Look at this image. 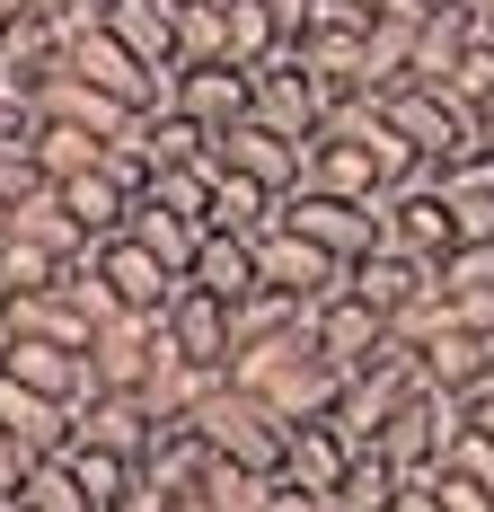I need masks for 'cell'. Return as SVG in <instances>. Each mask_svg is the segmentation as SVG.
Returning <instances> with one entry per match:
<instances>
[{"instance_id":"obj_1","label":"cell","mask_w":494,"mask_h":512,"mask_svg":"<svg viewBox=\"0 0 494 512\" xmlns=\"http://www.w3.org/2000/svg\"><path fill=\"white\" fill-rule=\"evenodd\" d=\"M230 380L265 389V398L300 424V415H336V398H345L353 371L327 354L309 327H292V336H274V345H247V354H230Z\"/></svg>"},{"instance_id":"obj_2","label":"cell","mask_w":494,"mask_h":512,"mask_svg":"<svg viewBox=\"0 0 494 512\" xmlns=\"http://www.w3.org/2000/svg\"><path fill=\"white\" fill-rule=\"evenodd\" d=\"M186 424H195V433L221 451V460L256 468V477H283V451H292V415L274 407L265 389H247V380H230V371H221Z\"/></svg>"},{"instance_id":"obj_3","label":"cell","mask_w":494,"mask_h":512,"mask_svg":"<svg viewBox=\"0 0 494 512\" xmlns=\"http://www.w3.org/2000/svg\"><path fill=\"white\" fill-rule=\"evenodd\" d=\"M389 124L424 159H459V151L486 142V106H468L459 89H442V80H397L389 89Z\"/></svg>"},{"instance_id":"obj_4","label":"cell","mask_w":494,"mask_h":512,"mask_svg":"<svg viewBox=\"0 0 494 512\" xmlns=\"http://www.w3.org/2000/svg\"><path fill=\"white\" fill-rule=\"evenodd\" d=\"M274 221H283V230H300L309 248H327L336 265H353V256H371V248H380V204H353V195H318V186H292Z\"/></svg>"},{"instance_id":"obj_5","label":"cell","mask_w":494,"mask_h":512,"mask_svg":"<svg viewBox=\"0 0 494 512\" xmlns=\"http://www.w3.org/2000/svg\"><path fill=\"white\" fill-rule=\"evenodd\" d=\"M159 354H168V309H115V318L89 327V371H98V389H142Z\"/></svg>"},{"instance_id":"obj_6","label":"cell","mask_w":494,"mask_h":512,"mask_svg":"<svg viewBox=\"0 0 494 512\" xmlns=\"http://www.w3.org/2000/svg\"><path fill=\"white\" fill-rule=\"evenodd\" d=\"M380 239L406 256H424V265H442L450 248H459V221H450L442 186H433V168L415 177V186H397V195H380Z\"/></svg>"},{"instance_id":"obj_7","label":"cell","mask_w":494,"mask_h":512,"mask_svg":"<svg viewBox=\"0 0 494 512\" xmlns=\"http://www.w3.org/2000/svg\"><path fill=\"white\" fill-rule=\"evenodd\" d=\"M212 159L239 168V177H256V186H274V195H292L300 177H309V142L274 133L265 115H247V124H230V133H212Z\"/></svg>"},{"instance_id":"obj_8","label":"cell","mask_w":494,"mask_h":512,"mask_svg":"<svg viewBox=\"0 0 494 512\" xmlns=\"http://www.w3.org/2000/svg\"><path fill=\"white\" fill-rule=\"evenodd\" d=\"M256 283H265V292H292V301H327V292L345 283V265L274 221V230H256Z\"/></svg>"},{"instance_id":"obj_9","label":"cell","mask_w":494,"mask_h":512,"mask_svg":"<svg viewBox=\"0 0 494 512\" xmlns=\"http://www.w3.org/2000/svg\"><path fill=\"white\" fill-rule=\"evenodd\" d=\"M309 336H318L327 354L345 362V371H362V362H380V354H389V318L362 301L353 283H336L327 301H309Z\"/></svg>"},{"instance_id":"obj_10","label":"cell","mask_w":494,"mask_h":512,"mask_svg":"<svg viewBox=\"0 0 494 512\" xmlns=\"http://www.w3.org/2000/svg\"><path fill=\"white\" fill-rule=\"evenodd\" d=\"M177 106L203 133H230V124L256 115V71L247 62H177Z\"/></svg>"},{"instance_id":"obj_11","label":"cell","mask_w":494,"mask_h":512,"mask_svg":"<svg viewBox=\"0 0 494 512\" xmlns=\"http://www.w3.org/2000/svg\"><path fill=\"white\" fill-rule=\"evenodd\" d=\"M27 98H36V115H45V124H89V133H106V142L142 124V106H124L115 89L80 80V71H53V80H36Z\"/></svg>"},{"instance_id":"obj_12","label":"cell","mask_w":494,"mask_h":512,"mask_svg":"<svg viewBox=\"0 0 494 512\" xmlns=\"http://www.w3.org/2000/svg\"><path fill=\"white\" fill-rule=\"evenodd\" d=\"M98 274L115 283V301H124V309H168V301H177V283H186V274H177L168 256H150L133 230L98 239Z\"/></svg>"},{"instance_id":"obj_13","label":"cell","mask_w":494,"mask_h":512,"mask_svg":"<svg viewBox=\"0 0 494 512\" xmlns=\"http://www.w3.org/2000/svg\"><path fill=\"white\" fill-rule=\"evenodd\" d=\"M168 336H177V354L203 362V371H230V301L221 292H203L195 274L177 283V301H168Z\"/></svg>"},{"instance_id":"obj_14","label":"cell","mask_w":494,"mask_h":512,"mask_svg":"<svg viewBox=\"0 0 494 512\" xmlns=\"http://www.w3.org/2000/svg\"><path fill=\"white\" fill-rule=\"evenodd\" d=\"M345 283H353V292H362L371 309H380V318H397L406 301H424L442 274H433L424 256H406V248H389V239H380L371 256H353V265H345Z\"/></svg>"},{"instance_id":"obj_15","label":"cell","mask_w":494,"mask_h":512,"mask_svg":"<svg viewBox=\"0 0 494 512\" xmlns=\"http://www.w3.org/2000/svg\"><path fill=\"white\" fill-rule=\"evenodd\" d=\"M0 424H9L36 460H62V451H71V433H80V415L62 407V398L27 389V380H9V371H0Z\"/></svg>"},{"instance_id":"obj_16","label":"cell","mask_w":494,"mask_h":512,"mask_svg":"<svg viewBox=\"0 0 494 512\" xmlns=\"http://www.w3.org/2000/svg\"><path fill=\"white\" fill-rule=\"evenodd\" d=\"M345 460H353V442L336 433V415H300L292 451H283V486H300V495H336Z\"/></svg>"},{"instance_id":"obj_17","label":"cell","mask_w":494,"mask_h":512,"mask_svg":"<svg viewBox=\"0 0 494 512\" xmlns=\"http://www.w3.org/2000/svg\"><path fill=\"white\" fill-rule=\"evenodd\" d=\"M424 9H433V0H380V9H371V89H380V98H389L397 80H415Z\"/></svg>"},{"instance_id":"obj_18","label":"cell","mask_w":494,"mask_h":512,"mask_svg":"<svg viewBox=\"0 0 494 512\" xmlns=\"http://www.w3.org/2000/svg\"><path fill=\"white\" fill-rule=\"evenodd\" d=\"M424 380H433V389H459V398H486L494 389V336L442 327V336L424 345Z\"/></svg>"},{"instance_id":"obj_19","label":"cell","mask_w":494,"mask_h":512,"mask_svg":"<svg viewBox=\"0 0 494 512\" xmlns=\"http://www.w3.org/2000/svg\"><path fill=\"white\" fill-rule=\"evenodd\" d=\"M300 186H318V195H353V204H380V195H389L380 168H371V151L345 142V133H318V142H309V177H300Z\"/></svg>"},{"instance_id":"obj_20","label":"cell","mask_w":494,"mask_h":512,"mask_svg":"<svg viewBox=\"0 0 494 512\" xmlns=\"http://www.w3.org/2000/svg\"><path fill=\"white\" fill-rule=\"evenodd\" d=\"M9 239H36V248H53V256H89L98 239L80 230V212L62 204L53 186H27L18 204H9Z\"/></svg>"},{"instance_id":"obj_21","label":"cell","mask_w":494,"mask_h":512,"mask_svg":"<svg viewBox=\"0 0 494 512\" xmlns=\"http://www.w3.org/2000/svg\"><path fill=\"white\" fill-rule=\"evenodd\" d=\"M186 274H195L203 292H221V301L265 292V283H256V239H247V230H203V248H195V265H186Z\"/></svg>"},{"instance_id":"obj_22","label":"cell","mask_w":494,"mask_h":512,"mask_svg":"<svg viewBox=\"0 0 494 512\" xmlns=\"http://www.w3.org/2000/svg\"><path fill=\"white\" fill-rule=\"evenodd\" d=\"M133 142L150 151V177H159V168H195V159H212V133H203L186 106H142Z\"/></svg>"},{"instance_id":"obj_23","label":"cell","mask_w":494,"mask_h":512,"mask_svg":"<svg viewBox=\"0 0 494 512\" xmlns=\"http://www.w3.org/2000/svg\"><path fill=\"white\" fill-rule=\"evenodd\" d=\"M53 195H62V204L80 212V230H89V239H115V230L133 221V186H124V177H115L106 159L89 168V177H62Z\"/></svg>"},{"instance_id":"obj_24","label":"cell","mask_w":494,"mask_h":512,"mask_svg":"<svg viewBox=\"0 0 494 512\" xmlns=\"http://www.w3.org/2000/svg\"><path fill=\"white\" fill-rule=\"evenodd\" d=\"M221 371H203V362H186L177 354V336H168V354L150 362V380H142V407L159 415V424H186V415L203 407V389H212Z\"/></svg>"},{"instance_id":"obj_25","label":"cell","mask_w":494,"mask_h":512,"mask_svg":"<svg viewBox=\"0 0 494 512\" xmlns=\"http://www.w3.org/2000/svg\"><path fill=\"white\" fill-rule=\"evenodd\" d=\"M124 230H133L150 256H168L177 274H186V265H195V248H203V221H195V212H177V204H159L150 186L133 195V221H124Z\"/></svg>"},{"instance_id":"obj_26","label":"cell","mask_w":494,"mask_h":512,"mask_svg":"<svg viewBox=\"0 0 494 512\" xmlns=\"http://www.w3.org/2000/svg\"><path fill=\"white\" fill-rule=\"evenodd\" d=\"M106 27L142 53L150 71H168V62H177V0H106Z\"/></svg>"},{"instance_id":"obj_27","label":"cell","mask_w":494,"mask_h":512,"mask_svg":"<svg viewBox=\"0 0 494 512\" xmlns=\"http://www.w3.org/2000/svg\"><path fill=\"white\" fill-rule=\"evenodd\" d=\"M27 159H36V177H45V186H62V177H89V168L106 159V133H89V124H45V115H36Z\"/></svg>"},{"instance_id":"obj_28","label":"cell","mask_w":494,"mask_h":512,"mask_svg":"<svg viewBox=\"0 0 494 512\" xmlns=\"http://www.w3.org/2000/svg\"><path fill=\"white\" fill-rule=\"evenodd\" d=\"M274 212H283V195L274 186H256V177H239V168H221L212 159V230H274Z\"/></svg>"},{"instance_id":"obj_29","label":"cell","mask_w":494,"mask_h":512,"mask_svg":"<svg viewBox=\"0 0 494 512\" xmlns=\"http://www.w3.org/2000/svg\"><path fill=\"white\" fill-rule=\"evenodd\" d=\"M203 468H212V442H203L195 424H159V433H150V451H142V477H150V486L186 495Z\"/></svg>"},{"instance_id":"obj_30","label":"cell","mask_w":494,"mask_h":512,"mask_svg":"<svg viewBox=\"0 0 494 512\" xmlns=\"http://www.w3.org/2000/svg\"><path fill=\"white\" fill-rule=\"evenodd\" d=\"M292 327H309V301H292V292H247V301H230V354L274 345V336H292Z\"/></svg>"},{"instance_id":"obj_31","label":"cell","mask_w":494,"mask_h":512,"mask_svg":"<svg viewBox=\"0 0 494 512\" xmlns=\"http://www.w3.org/2000/svg\"><path fill=\"white\" fill-rule=\"evenodd\" d=\"M397 477H406V468L371 442V451H353V460H345V477H336V495H327V504H336V512H389Z\"/></svg>"},{"instance_id":"obj_32","label":"cell","mask_w":494,"mask_h":512,"mask_svg":"<svg viewBox=\"0 0 494 512\" xmlns=\"http://www.w3.org/2000/svg\"><path fill=\"white\" fill-rule=\"evenodd\" d=\"M177 62H230V9L221 0H177Z\"/></svg>"},{"instance_id":"obj_33","label":"cell","mask_w":494,"mask_h":512,"mask_svg":"<svg viewBox=\"0 0 494 512\" xmlns=\"http://www.w3.org/2000/svg\"><path fill=\"white\" fill-rule=\"evenodd\" d=\"M62 265H71V256H53V248H36V239H9V230H0V301H9V292H53Z\"/></svg>"},{"instance_id":"obj_34","label":"cell","mask_w":494,"mask_h":512,"mask_svg":"<svg viewBox=\"0 0 494 512\" xmlns=\"http://www.w3.org/2000/svg\"><path fill=\"white\" fill-rule=\"evenodd\" d=\"M62 460H71V477H80V486H89L98 504H115V495H124V486L142 477V460H124V451H98V442H71Z\"/></svg>"},{"instance_id":"obj_35","label":"cell","mask_w":494,"mask_h":512,"mask_svg":"<svg viewBox=\"0 0 494 512\" xmlns=\"http://www.w3.org/2000/svg\"><path fill=\"white\" fill-rule=\"evenodd\" d=\"M433 274H442L450 292H494V239H459Z\"/></svg>"},{"instance_id":"obj_36","label":"cell","mask_w":494,"mask_h":512,"mask_svg":"<svg viewBox=\"0 0 494 512\" xmlns=\"http://www.w3.org/2000/svg\"><path fill=\"white\" fill-rule=\"evenodd\" d=\"M27 142H36V98L0 89V159H27Z\"/></svg>"},{"instance_id":"obj_37","label":"cell","mask_w":494,"mask_h":512,"mask_svg":"<svg viewBox=\"0 0 494 512\" xmlns=\"http://www.w3.org/2000/svg\"><path fill=\"white\" fill-rule=\"evenodd\" d=\"M389 512H442V468H406L397 495H389Z\"/></svg>"},{"instance_id":"obj_38","label":"cell","mask_w":494,"mask_h":512,"mask_svg":"<svg viewBox=\"0 0 494 512\" xmlns=\"http://www.w3.org/2000/svg\"><path fill=\"white\" fill-rule=\"evenodd\" d=\"M442 512H494V486L468 468H442Z\"/></svg>"},{"instance_id":"obj_39","label":"cell","mask_w":494,"mask_h":512,"mask_svg":"<svg viewBox=\"0 0 494 512\" xmlns=\"http://www.w3.org/2000/svg\"><path fill=\"white\" fill-rule=\"evenodd\" d=\"M106 512H168V486H150V477H133V486H124V495H115Z\"/></svg>"},{"instance_id":"obj_40","label":"cell","mask_w":494,"mask_h":512,"mask_svg":"<svg viewBox=\"0 0 494 512\" xmlns=\"http://www.w3.org/2000/svg\"><path fill=\"white\" fill-rule=\"evenodd\" d=\"M168 512H221V495H203V486H186V495H168Z\"/></svg>"},{"instance_id":"obj_41","label":"cell","mask_w":494,"mask_h":512,"mask_svg":"<svg viewBox=\"0 0 494 512\" xmlns=\"http://www.w3.org/2000/svg\"><path fill=\"white\" fill-rule=\"evenodd\" d=\"M477 433H486V442H494V389H486V398H477Z\"/></svg>"},{"instance_id":"obj_42","label":"cell","mask_w":494,"mask_h":512,"mask_svg":"<svg viewBox=\"0 0 494 512\" xmlns=\"http://www.w3.org/2000/svg\"><path fill=\"white\" fill-rule=\"evenodd\" d=\"M27 9H36V0H0V27H18V18H27Z\"/></svg>"},{"instance_id":"obj_43","label":"cell","mask_w":494,"mask_h":512,"mask_svg":"<svg viewBox=\"0 0 494 512\" xmlns=\"http://www.w3.org/2000/svg\"><path fill=\"white\" fill-rule=\"evenodd\" d=\"M71 9H80V0H36V18H71Z\"/></svg>"},{"instance_id":"obj_44","label":"cell","mask_w":494,"mask_h":512,"mask_svg":"<svg viewBox=\"0 0 494 512\" xmlns=\"http://www.w3.org/2000/svg\"><path fill=\"white\" fill-rule=\"evenodd\" d=\"M486 151H494V106H486Z\"/></svg>"},{"instance_id":"obj_45","label":"cell","mask_w":494,"mask_h":512,"mask_svg":"<svg viewBox=\"0 0 494 512\" xmlns=\"http://www.w3.org/2000/svg\"><path fill=\"white\" fill-rule=\"evenodd\" d=\"M0 89H18V80H9V62H0Z\"/></svg>"},{"instance_id":"obj_46","label":"cell","mask_w":494,"mask_h":512,"mask_svg":"<svg viewBox=\"0 0 494 512\" xmlns=\"http://www.w3.org/2000/svg\"><path fill=\"white\" fill-rule=\"evenodd\" d=\"M477 18H494V0H477Z\"/></svg>"},{"instance_id":"obj_47","label":"cell","mask_w":494,"mask_h":512,"mask_svg":"<svg viewBox=\"0 0 494 512\" xmlns=\"http://www.w3.org/2000/svg\"><path fill=\"white\" fill-rule=\"evenodd\" d=\"M0 230H9V204H0Z\"/></svg>"},{"instance_id":"obj_48","label":"cell","mask_w":494,"mask_h":512,"mask_svg":"<svg viewBox=\"0 0 494 512\" xmlns=\"http://www.w3.org/2000/svg\"><path fill=\"white\" fill-rule=\"evenodd\" d=\"M362 9H380V0H362Z\"/></svg>"},{"instance_id":"obj_49","label":"cell","mask_w":494,"mask_h":512,"mask_svg":"<svg viewBox=\"0 0 494 512\" xmlns=\"http://www.w3.org/2000/svg\"><path fill=\"white\" fill-rule=\"evenodd\" d=\"M0 336H9V327H0Z\"/></svg>"},{"instance_id":"obj_50","label":"cell","mask_w":494,"mask_h":512,"mask_svg":"<svg viewBox=\"0 0 494 512\" xmlns=\"http://www.w3.org/2000/svg\"><path fill=\"white\" fill-rule=\"evenodd\" d=\"M18 512H27V504H18Z\"/></svg>"}]
</instances>
